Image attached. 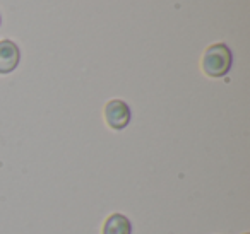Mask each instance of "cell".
<instances>
[{"instance_id": "cell-5", "label": "cell", "mask_w": 250, "mask_h": 234, "mask_svg": "<svg viewBox=\"0 0 250 234\" xmlns=\"http://www.w3.org/2000/svg\"><path fill=\"white\" fill-rule=\"evenodd\" d=\"M0 24H2V18H0Z\"/></svg>"}, {"instance_id": "cell-3", "label": "cell", "mask_w": 250, "mask_h": 234, "mask_svg": "<svg viewBox=\"0 0 250 234\" xmlns=\"http://www.w3.org/2000/svg\"><path fill=\"white\" fill-rule=\"evenodd\" d=\"M21 53L14 41L11 39H2L0 41V74H11L18 69Z\"/></svg>"}, {"instance_id": "cell-2", "label": "cell", "mask_w": 250, "mask_h": 234, "mask_svg": "<svg viewBox=\"0 0 250 234\" xmlns=\"http://www.w3.org/2000/svg\"><path fill=\"white\" fill-rule=\"evenodd\" d=\"M106 123L113 130H124L130 123V108L122 99H111L104 108Z\"/></svg>"}, {"instance_id": "cell-1", "label": "cell", "mask_w": 250, "mask_h": 234, "mask_svg": "<svg viewBox=\"0 0 250 234\" xmlns=\"http://www.w3.org/2000/svg\"><path fill=\"white\" fill-rule=\"evenodd\" d=\"M233 63L231 50L225 45V43H216L211 45L206 50L204 57H202V70L206 76L209 77H225L229 72Z\"/></svg>"}, {"instance_id": "cell-4", "label": "cell", "mask_w": 250, "mask_h": 234, "mask_svg": "<svg viewBox=\"0 0 250 234\" xmlns=\"http://www.w3.org/2000/svg\"><path fill=\"white\" fill-rule=\"evenodd\" d=\"M103 234H132V224L124 214H113L104 222Z\"/></svg>"}]
</instances>
